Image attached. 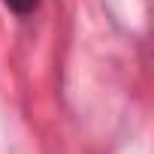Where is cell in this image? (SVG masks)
Returning a JSON list of instances; mask_svg holds the SVG:
<instances>
[{
	"label": "cell",
	"instance_id": "cell-1",
	"mask_svg": "<svg viewBox=\"0 0 154 154\" xmlns=\"http://www.w3.org/2000/svg\"><path fill=\"white\" fill-rule=\"evenodd\" d=\"M6 3H9L12 9H18V12H27V9L36 3V0H6Z\"/></svg>",
	"mask_w": 154,
	"mask_h": 154
}]
</instances>
